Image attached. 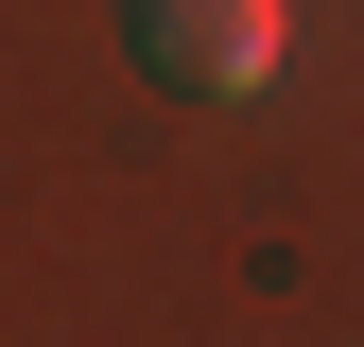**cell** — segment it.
<instances>
[{
    "instance_id": "1",
    "label": "cell",
    "mask_w": 364,
    "mask_h": 347,
    "mask_svg": "<svg viewBox=\"0 0 364 347\" xmlns=\"http://www.w3.org/2000/svg\"><path fill=\"white\" fill-rule=\"evenodd\" d=\"M139 70L191 105H243V87H278V0H139Z\"/></svg>"
}]
</instances>
